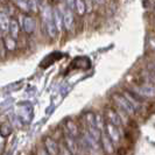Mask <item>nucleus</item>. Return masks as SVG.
Masks as SVG:
<instances>
[{"mask_svg": "<svg viewBox=\"0 0 155 155\" xmlns=\"http://www.w3.org/2000/svg\"><path fill=\"white\" fill-rule=\"evenodd\" d=\"M113 101L117 104V106L121 111H124L125 113H127L128 116H134L135 111L131 106V104L128 103V101L124 97V94H119V93H114L113 94Z\"/></svg>", "mask_w": 155, "mask_h": 155, "instance_id": "1", "label": "nucleus"}, {"mask_svg": "<svg viewBox=\"0 0 155 155\" xmlns=\"http://www.w3.org/2000/svg\"><path fill=\"white\" fill-rule=\"evenodd\" d=\"M105 133L109 135V138L111 139L113 145L119 143L120 138H121V134H120V131H119V127L118 126H114V125L110 124V123H106L105 124Z\"/></svg>", "mask_w": 155, "mask_h": 155, "instance_id": "2", "label": "nucleus"}, {"mask_svg": "<svg viewBox=\"0 0 155 155\" xmlns=\"http://www.w3.org/2000/svg\"><path fill=\"white\" fill-rule=\"evenodd\" d=\"M61 12H62L63 15V27L67 31H71L72 27H74V23H75V15H74L72 9L65 7Z\"/></svg>", "mask_w": 155, "mask_h": 155, "instance_id": "3", "label": "nucleus"}, {"mask_svg": "<svg viewBox=\"0 0 155 155\" xmlns=\"http://www.w3.org/2000/svg\"><path fill=\"white\" fill-rule=\"evenodd\" d=\"M105 120H106V123H110V124L118 126V127L121 125L120 117L118 114V112L114 111L113 109H106V111H105Z\"/></svg>", "mask_w": 155, "mask_h": 155, "instance_id": "4", "label": "nucleus"}, {"mask_svg": "<svg viewBox=\"0 0 155 155\" xmlns=\"http://www.w3.org/2000/svg\"><path fill=\"white\" fill-rule=\"evenodd\" d=\"M101 148L104 149L105 153H113V143L111 139L109 138V135L105 133V131H103L101 133V139H99Z\"/></svg>", "mask_w": 155, "mask_h": 155, "instance_id": "5", "label": "nucleus"}, {"mask_svg": "<svg viewBox=\"0 0 155 155\" xmlns=\"http://www.w3.org/2000/svg\"><path fill=\"white\" fill-rule=\"evenodd\" d=\"M22 28L23 31L28 34L34 33L35 28H36V22L34 20V18L31 15H27L23 18V22H22Z\"/></svg>", "mask_w": 155, "mask_h": 155, "instance_id": "6", "label": "nucleus"}, {"mask_svg": "<svg viewBox=\"0 0 155 155\" xmlns=\"http://www.w3.org/2000/svg\"><path fill=\"white\" fill-rule=\"evenodd\" d=\"M45 148L47 150V154H58V145L54 139L47 137L45 139Z\"/></svg>", "mask_w": 155, "mask_h": 155, "instance_id": "7", "label": "nucleus"}, {"mask_svg": "<svg viewBox=\"0 0 155 155\" xmlns=\"http://www.w3.org/2000/svg\"><path fill=\"white\" fill-rule=\"evenodd\" d=\"M53 21L56 27L57 31H62L63 29V15L62 12L58 8H54L53 9Z\"/></svg>", "mask_w": 155, "mask_h": 155, "instance_id": "8", "label": "nucleus"}, {"mask_svg": "<svg viewBox=\"0 0 155 155\" xmlns=\"http://www.w3.org/2000/svg\"><path fill=\"white\" fill-rule=\"evenodd\" d=\"M8 33L13 39H18L19 38V33H20V25L16 21V19L11 16L9 20V27H8Z\"/></svg>", "mask_w": 155, "mask_h": 155, "instance_id": "9", "label": "nucleus"}, {"mask_svg": "<svg viewBox=\"0 0 155 155\" xmlns=\"http://www.w3.org/2000/svg\"><path fill=\"white\" fill-rule=\"evenodd\" d=\"M75 139H76V138H74L72 135H70V134H68V133L64 134V143H65V146L70 149L71 154L76 153V149L78 148V145Z\"/></svg>", "mask_w": 155, "mask_h": 155, "instance_id": "10", "label": "nucleus"}, {"mask_svg": "<svg viewBox=\"0 0 155 155\" xmlns=\"http://www.w3.org/2000/svg\"><path fill=\"white\" fill-rule=\"evenodd\" d=\"M2 41H4V46H5L6 50L14 51L16 49V40L13 39L11 35H6L5 38H2Z\"/></svg>", "mask_w": 155, "mask_h": 155, "instance_id": "11", "label": "nucleus"}, {"mask_svg": "<svg viewBox=\"0 0 155 155\" xmlns=\"http://www.w3.org/2000/svg\"><path fill=\"white\" fill-rule=\"evenodd\" d=\"M9 20H11V16L7 15L4 12H0V29H1L2 33H7L8 31Z\"/></svg>", "mask_w": 155, "mask_h": 155, "instance_id": "12", "label": "nucleus"}, {"mask_svg": "<svg viewBox=\"0 0 155 155\" xmlns=\"http://www.w3.org/2000/svg\"><path fill=\"white\" fill-rule=\"evenodd\" d=\"M65 127L68 128V131H69V134L70 135H72L74 138H78V135H79V131H78V127L76 126V124L72 121V120H67V123H65Z\"/></svg>", "mask_w": 155, "mask_h": 155, "instance_id": "13", "label": "nucleus"}, {"mask_svg": "<svg viewBox=\"0 0 155 155\" xmlns=\"http://www.w3.org/2000/svg\"><path fill=\"white\" fill-rule=\"evenodd\" d=\"M105 124H106V120H105V118L99 114V113H97V114H94V126L101 131H105Z\"/></svg>", "mask_w": 155, "mask_h": 155, "instance_id": "14", "label": "nucleus"}, {"mask_svg": "<svg viewBox=\"0 0 155 155\" xmlns=\"http://www.w3.org/2000/svg\"><path fill=\"white\" fill-rule=\"evenodd\" d=\"M74 9L76 11L78 15H83L85 14V4H84V0H75V6H74Z\"/></svg>", "mask_w": 155, "mask_h": 155, "instance_id": "15", "label": "nucleus"}, {"mask_svg": "<svg viewBox=\"0 0 155 155\" xmlns=\"http://www.w3.org/2000/svg\"><path fill=\"white\" fill-rule=\"evenodd\" d=\"M14 4L15 6L20 11H22L25 13H28L29 12V7H28V1L27 0H14Z\"/></svg>", "mask_w": 155, "mask_h": 155, "instance_id": "16", "label": "nucleus"}, {"mask_svg": "<svg viewBox=\"0 0 155 155\" xmlns=\"http://www.w3.org/2000/svg\"><path fill=\"white\" fill-rule=\"evenodd\" d=\"M46 28H47V33H48V35L50 36V38H54L55 35H56V27H55L54 25V21H49V22H46Z\"/></svg>", "mask_w": 155, "mask_h": 155, "instance_id": "17", "label": "nucleus"}, {"mask_svg": "<svg viewBox=\"0 0 155 155\" xmlns=\"http://www.w3.org/2000/svg\"><path fill=\"white\" fill-rule=\"evenodd\" d=\"M28 1V7H29V12H39V4L36 0H27Z\"/></svg>", "mask_w": 155, "mask_h": 155, "instance_id": "18", "label": "nucleus"}, {"mask_svg": "<svg viewBox=\"0 0 155 155\" xmlns=\"http://www.w3.org/2000/svg\"><path fill=\"white\" fill-rule=\"evenodd\" d=\"M85 121L87 126H94V114L92 112H87L85 114Z\"/></svg>", "mask_w": 155, "mask_h": 155, "instance_id": "19", "label": "nucleus"}, {"mask_svg": "<svg viewBox=\"0 0 155 155\" xmlns=\"http://www.w3.org/2000/svg\"><path fill=\"white\" fill-rule=\"evenodd\" d=\"M58 154H71L70 149L65 146L64 142L61 143V145H58Z\"/></svg>", "mask_w": 155, "mask_h": 155, "instance_id": "20", "label": "nucleus"}, {"mask_svg": "<svg viewBox=\"0 0 155 155\" xmlns=\"http://www.w3.org/2000/svg\"><path fill=\"white\" fill-rule=\"evenodd\" d=\"M65 4H67L68 8L74 9V6H75V0H65Z\"/></svg>", "mask_w": 155, "mask_h": 155, "instance_id": "21", "label": "nucleus"}, {"mask_svg": "<svg viewBox=\"0 0 155 155\" xmlns=\"http://www.w3.org/2000/svg\"><path fill=\"white\" fill-rule=\"evenodd\" d=\"M92 1H94V2H97V4H104V0H92Z\"/></svg>", "mask_w": 155, "mask_h": 155, "instance_id": "22", "label": "nucleus"}, {"mask_svg": "<svg viewBox=\"0 0 155 155\" xmlns=\"http://www.w3.org/2000/svg\"><path fill=\"white\" fill-rule=\"evenodd\" d=\"M1 41H2V31L0 29V43H1Z\"/></svg>", "mask_w": 155, "mask_h": 155, "instance_id": "23", "label": "nucleus"}, {"mask_svg": "<svg viewBox=\"0 0 155 155\" xmlns=\"http://www.w3.org/2000/svg\"><path fill=\"white\" fill-rule=\"evenodd\" d=\"M0 1H5V0H0Z\"/></svg>", "mask_w": 155, "mask_h": 155, "instance_id": "24", "label": "nucleus"}, {"mask_svg": "<svg viewBox=\"0 0 155 155\" xmlns=\"http://www.w3.org/2000/svg\"><path fill=\"white\" fill-rule=\"evenodd\" d=\"M58 1H63V0H58Z\"/></svg>", "mask_w": 155, "mask_h": 155, "instance_id": "25", "label": "nucleus"}]
</instances>
